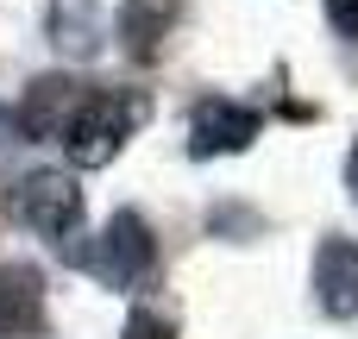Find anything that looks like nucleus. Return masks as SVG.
I'll list each match as a JSON object with an SVG mask.
<instances>
[{
	"instance_id": "1",
	"label": "nucleus",
	"mask_w": 358,
	"mask_h": 339,
	"mask_svg": "<svg viewBox=\"0 0 358 339\" xmlns=\"http://www.w3.org/2000/svg\"><path fill=\"white\" fill-rule=\"evenodd\" d=\"M145 120V94H82L69 132L57 145H69V164L76 170H94V164H113V151L132 138V126Z\"/></svg>"
},
{
	"instance_id": "2",
	"label": "nucleus",
	"mask_w": 358,
	"mask_h": 339,
	"mask_svg": "<svg viewBox=\"0 0 358 339\" xmlns=\"http://www.w3.org/2000/svg\"><path fill=\"white\" fill-rule=\"evenodd\" d=\"M13 220L19 226H31V233H44V239H69L76 226H82V189H76V176H63V170H31L19 189H13Z\"/></svg>"
},
{
	"instance_id": "3",
	"label": "nucleus",
	"mask_w": 358,
	"mask_h": 339,
	"mask_svg": "<svg viewBox=\"0 0 358 339\" xmlns=\"http://www.w3.org/2000/svg\"><path fill=\"white\" fill-rule=\"evenodd\" d=\"M151 264H157L151 226H145L132 208H120V214L107 220L101 245L88 252V271H94L101 283H113V289H132V283H145V277H151Z\"/></svg>"
},
{
	"instance_id": "4",
	"label": "nucleus",
	"mask_w": 358,
	"mask_h": 339,
	"mask_svg": "<svg viewBox=\"0 0 358 339\" xmlns=\"http://www.w3.org/2000/svg\"><path fill=\"white\" fill-rule=\"evenodd\" d=\"M82 94H88V88H82L76 75H38V82L25 88V101H19V132H25L31 145H57V138L69 132Z\"/></svg>"
},
{
	"instance_id": "5",
	"label": "nucleus",
	"mask_w": 358,
	"mask_h": 339,
	"mask_svg": "<svg viewBox=\"0 0 358 339\" xmlns=\"http://www.w3.org/2000/svg\"><path fill=\"white\" fill-rule=\"evenodd\" d=\"M258 107H239V101H227V94H214V101H201L195 107V120H189V157H227V151H245L252 138H258Z\"/></svg>"
},
{
	"instance_id": "6",
	"label": "nucleus",
	"mask_w": 358,
	"mask_h": 339,
	"mask_svg": "<svg viewBox=\"0 0 358 339\" xmlns=\"http://www.w3.org/2000/svg\"><path fill=\"white\" fill-rule=\"evenodd\" d=\"M315 302L334 321H352L358 315V245L352 239H327L315 252Z\"/></svg>"
},
{
	"instance_id": "7",
	"label": "nucleus",
	"mask_w": 358,
	"mask_h": 339,
	"mask_svg": "<svg viewBox=\"0 0 358 339\" xmlns=\"http://www.w3.org/2000/svg\"><path fill=\"white\" fill-rule=\"evenodd\" d=\"M13 333H44V283L31 264L0 271V339Z\"/></svg>"
},
{
	"instance_id": "8",
	"label": "nucleus",
	"mask_w": 358,
	"mask_h": 339,
	"mask_svg": "<svg viewBox=\"0 0 358 339\" xmlns=\"http://www.w3.org/2000/svg\"><path fill=\"white\" fill-rule=\"evenodd\" d=\"M176 13H182V0H120L113 25H120V38H126L132 57H157V44L176 25Z\"/></svg>"
},
{
	"instance_id": "9",
	"label": "nucleus",
	"mask_w": 358,
	"mask_h": 339,
	"mask_svg": "<svg viewBox=\"0 0 358 339\" xmlns=\"http://www.w3.org/2000/svg\"><path fill=\"white\" fill-rule=\"evenodd\" d=\"M50 31H57V44H63L69 57H94L101 38H107V19H101L94 0H57V6H50Z\"/></svg>"
},
{
	"instance_id": "10",
	"label": "nucleus",
	"mask_w": 358,
	"mask_h": 339,
	"mask_svg": "<svg viewBox=\"0 0 358 339\" xmlns=\"http://www.w3.org/2000/svg\"><path fill=\"white\" fill-rule=\"evenodd\" d=\"M126 339H170V321L151 315V308H132L126 315Z\"/></svg>"
},
{
	"instance_id": "11",
	"label": "nucleus",
	"mask_w": 358,
	"mask_h": 339,
	"mask_svg": "<svg viewBox=\"0 0 358 339\" xmlns=\"http://www.w3.org/2000/svg\"><path fill=\"white\" fill-rule=\"evenodd\" d=\"M327 19L340 38H358V0H327Z\"/></svg>"
},
{
	"instance_id": "12",
	"label": "nucleus",
	"mask_w": 358,
	"mask_h": 339,
	"mask_svg": "<svg viewBox=\"0 0 358 339\" xmlns=\"http://www.w3.org/2000/svg\"><path fill=\"white\" fill-rule=\"evenodd\" d=\"M346 176H352V195H358V145H352V164H346Z\"/></svg>"
}]
</instances>
